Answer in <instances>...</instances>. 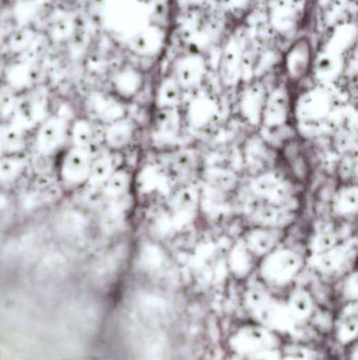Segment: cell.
<instances>
[{
  "label": "cell",
  "instance_id": "obj_14",
  "mask_svg": "<svg viewBox=\"0 0 358 360\" xmlns=\"http://www.w3.org/2000/svg\"><path fill=\"white\" fill-rule=\"evenodd\" d=\"M356 204H357V192L356 189H352L342 193L341 196L338 197L336 207L341 212L347 213L355 210Z\"/></svg>",
  "mask_w": 358,
  "mask_h": 360
},
{
  "label": "cell",
  "instance_id": "obj_1",
  "mask_svg": "<svg viewBox=\"0 0 358 360\" xmlns=\"http://www.w3.org/2000/svg\"><path fill=\"white\" fill-rule=\"evenodd\" d=\"M91 161L93 156L89 149L71 147L63 153L59 161V178L69 187L87 184Z\"/></svg>",
  "mask_w": 358,
  "mask_h": 360
},
{
  "label": "cell",
  "instance_id": "obj_16",
  "mask_svg": "<svg viewBox=\"0 0 358 360\" xmlns=\"http://www.w3.org/2000/svg\"><path fill=\"white\" fill-rule=\"evenodd\" d=\"M334 244V238L332 236L324 234L316 240V248L320 251H328Z\"/></svg>",
  "mask_w": 358,
  "mask_h": 360
},
{
  "label": "cell",
  "instance_id": "obj_12",
  "mask_svg": "<svg viewBox=\"0 0 358 360\" xmlns=\"http://www.w3.org/2000/svg\"><path fill=\"white\" fill-rule=\"evenodd\" d=\"M287 115V101L285 97H273L265 109V120L268 125H276L285 120Z\"/></svg>",
  "mask_w": 358,
  "mask_h": 360
},
{
  "label": "cell",
  "instance_id": "obj_5",
  "mask_svg": "<svg viewBox=\"0 0 358 360\" xmlns=\"http://www.w3.org/2000/svg\"><path fill=\"white\" fill-rule=\"evenodd\" d=\"M134 135V127L131 121L121 118L109 123L102 132V138L111 149H121L127 146Z\"/></svg>",
  "mask_w": 358,
  "mask_h": 360
},
{
  "label": "cell",
  "instance_id": "obj_10",
  "mask_svg": "<svg viewBox=\"0 0 358 360\" xmlns=\"http://www.w3.org/2000/svg\"><path fill=\"white\" fill-rule=\"evenodd\" d=\"M25 129L21 128L15 123L9 125L3 135L0 137V140L3 143L5 154H23L27 145V137H25Z\"/></svg>",
  "mask_w": 358,
  "mask_h": 360
},
{
  "label": "cell",
  "instance_id": "obj_9",
  "mask_svg": "<svg viewBox=\"0 0 358 360\" xmlns=\"http://www.w3.org/2000/svg\"><path fill=\"white\" fill-rule=\"evenodd\" d=\"M131 176L126 171L116 170L101 187L103 197L107 200H118L127 192Z\"/></svg>",
  "mask_w": 358,
  "mask_h": 360
},
{
  "label": "cell",
  "instance_id": "obj_6",
  "mask_svg": "<svg viewBox=\"0 0 358 360\" xmlns=\"http://www.w3.org/2000/svg\"><path fill=\"white\" fill-rule=\"evenodd\" d=\"M95 121L89 118H78L69 125V138L74 147L91 149L96 138Z\"/></svg>",
  "mask_w": 358,
  "mask_h": 360
},
{
  "label": "cell",
  "instance_id": "obj_11",
  "mask_svg": "<svg viewBox=\"0 0 358 360\" xmlns=\"http://www.w3.org/2000/svg\"><path fill=\"white\" fill-rule=\"evenodd\" d=\"M254 188L258 194L273 200H282L287 198V188L274 175H265L260 177L256 180Z\"/></svg>",
  "mask_w": 358,
  "mask_h": 360
},
{
  "label": "cell",
  "instance_id": "obj_2",
  "mask_svg": "<svg viewBox=\"0 0 358 360\" xmlns=\"http://www.w3.org/2000/svg\"><path fill=\"white\" fill-rule=\"evenodd\" d=\"M69 139V125L58 115L41 121L35 133V147L43 156L58 152Z\"/></svg>",
  "mask_w": 358,
  "mask_h": 360
},
{
  "label": "cell",
  "instance_id": "obj_7",
  "mask_svg": "<svg viewBox=\"0 0 358 360\" xmlns=\"http://www.w3.org/2000/svg\"><path fill=\"white\" fill-rule=\"evenodd\" d=\"M300 266V260L291 251H280L268 260L266 268L271 275L284 277L293 273Z\"/></svg>",
  "mask_w": 358,
  "mask_h": 360
},
{
  "label": "cell",
  "instance_id": "obj_8",
  "mask_svg": "<svg viewBox=\"0 0 358 360\" xmlns=\"http://www.w3.org/2000/svg\"><path fill=\"white\" fill-rule=\"evenodd\" d=\"M115 171L116 169H115L114 159L111 158V156L101 155L95 157L91 161V173L85 186L101 188Z\"/></svg>",
  "mask_w": 358,
  "mask_h": 360
},
{
  "label": "cell",
  "instance_id": "obj_3",
  "mask_svg": "<svg viewBox=\"0 0 358 360\" xmlns=\"http://www.w3.org/2000/svg\"><path fill=\"white\" fill-rule=\"evenodd\" d=\"M91 120L105 125L123 118V109L117 101L105 96H93L87 105Z\"/></svg>",
  "mask_w": 358,
  "mask_h": 360
},
{
  "label": "cell",
  "instance_id": "obj_17",
  "mask_svg": "<svg viewBox=\"0 0 358 360\" xmlns=\"http://www.w3.org/2000/svg\"><path fill=\"white\" fill-rule=\"evenodd\" d=\"M5 155V150H3V143H1V140H0V158Z\"/></svg>",
  "mask_w": 358,
  "mask_h": 360
},
{
  "label": "cell",
  "instance_id": "obj_15",
  "mask_svg": "<svg viewBox=\"0 0 358 360\" xmlns=\"http://www.w3.org/2000/svg\"><path fill=\"white\" fill-rule=\"evenodd\" d=\"M194 204H196V196H194L192 191L184 190L178 195L177 207H178L180 210H190V209L194 208Z\"/></svg>",
  "mask_w": 358,
  "mask_h": 360
},
{
  "label": "cell",
  "instance_id": "obj_4",
  "mask_svg": "<svg viewBox=\"0 0 358 360\" xmlns=\"http://www.w3.org/2000/svg\"><path fill=\"white\" fill-rule=\"evenodd\" d=\"M27 168L23 154H5L0 158V188L12 186L21 180Z\"/></svg>",
  "mask_w": 358,
  "mask_h": 360
},
{
  "label": "cell",
  "instance_id": "obj_13",
  "mask_svg": "<svg viewBox=\"0 0 358 360\" xmlns=\"http://www.w3.org/2000/svg\"><path fill=\"white\" fill-rule=\"evenodd\" d=\"M276 244V240L268 231H254L248 237V246L256 253H266Z\"/></svg>",
  "mask_w": 358,
  "mask_h": 360
}]
</instances>
